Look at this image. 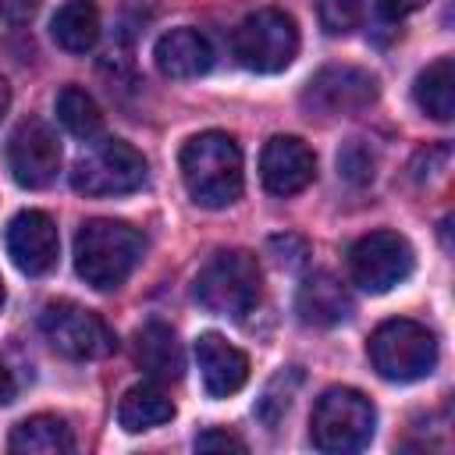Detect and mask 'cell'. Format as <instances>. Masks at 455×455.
Listing matches in <instances>:
<instances>
[{"label":"cell","instance_id":"1","mask_svg":"<svg viewBox=\"0 0 455 455\" xmlns=\"http://www.w3.org/2000/svg\"><path fill=\"white\" fill-rule=\"evenodd\" d=\"M181 181L192 203L224 210L242 196V149L228 132H199L181 146Z\"/></svg>","mask_w":455,"mask_h":455},{"label":"cell","instance_id":"2","mask_svg":"<svg viewBox=\"0 0 455 455\" xmlns=\"http://www.w3.org/2000/svg\"><path fill=\"white\" fill-rule=\"evenodd\" d=\"M142 259V235L124 220H85L75 235V270L96 291L121 288Z\"/></svg>","mask_w":455,"mask_h":455},{"label":"cell","instance_id":"3","mask_svg":"<svg viewBox=\"0 0 455 455\" xmlns=\"http://www.w3.org/2000/svg\"><path fill=\"white\" fill-rule=\"evenodd\" d=\"M377 412L373 402L355 387H327L309 416V441L327 455L363 451L373 441Z\"/></svg>","mask_w":455,"mask_h":455},{"label":"cell","instance_id":"4","mask_svg":"<svg viewBox=\"0 0 455 455\" xmlns=\"http://www.w3.org/2000/svg\"><path fill=\"white\" fill-rule=\"evenodd\" d=\"M259 284H263V274L256 256L242 249H224L210 256V263L196 274V299L206 313L242 320L259 302Z\"/></svg>","mask_w":455,"mask_h":455},{"label":"cell","instance_id":"5","mask_svg":"<svg viewBox=\"0 0 455 455\" xmlns=\"http://www.w3.org/2000/svg\"><path fill=\"white\" fill-rule=\"evenodd\" d=\"M370 363L384 380H423L437 366V338L419 320H384L370 334Z\"/></svg>","mask_w":455,"mask_h":455},{"label":"cell","instance_id":"6","mask_svg":"<svg viewBox=\"0 0 455 455\" xmlns=\"http://www.w3.org/2000/svg\"><path fill=\"white\" fill-rule=\"evenodd\" d=\"M146 156L124 142V139H107L96 142L75 167H71V188L92 199L103 196H128L146 185Z\"/></svg>","mask_w":455,"mask_h":455},{"label":"cell","instance_id":"7","mask_svg":"<svg viewBox=\"0 0 455 455\" xmlns=\"http://www.w3.org/2000/svg\"><path fill=\"white\" fill-rule=\"evenodd\" d=\"M231 46H235V57L242 68H249L256 75H277L299 53V28H295L291 14H284L277 7H263L235 28Z\"/></svg>","mask_w":455,"mask_h":455},{"label":"cell","instance_id":"8","mask_svg":"<svg viewBox=\"0 0 455 455\" xmlns=\"http://www.w3.org/2000/svg\"><path fill=\"white\" fill-rule=\"evenodd\" d=\"M39 331L50 341V348L60 352L64 359H103L117 348V338L103 323V316L68 299H57L43 309Z\"/></svg>","mask_w":455,"mask_h":455},{"label":"cell","instance_id":"9","mask_svg":"<svg viewBox=\"0 0 455 455\" xmlns=\"http://www.w3.org/2000/svg\"><path fill=\"white\" fill-rule=\"evenodd\" d=\"M412 267H416L412 245L398 231H370L348 252L352 281L370 295H384L398 288L402 281H409Z\"/></svg>","mask_w":455,"mask_h":455},{"label":"cell","instance_id":"10","mask_svg":"<svg viewBox=\"0 0 455 455\" xmlns=\"http://www.w3.org/2000/svg\"><path fill=\"white\" fill-rule=\"evenodd\" d=\"M7 167L21 188H46L60 171V142L39 117L21 121L7 139Z\"/></svg>","mask_w":455,"mask_h":455},{"label":"cell","instance_id":"11","mask_svg":"<svg viewBox=\"0 0 455 455\" xmlns=\"http://www.w3.org/2000/svg\"><path fill=\"white\" fill-rule=\"evenodd\" d=\"M377 78L352 64H334L313 75L302 103L316 114H359L377 100Z\"/></svg>","mask_w":455,"mask_h":455},{"label":"cell","instance_id":"12","mask_svg":"<svg viewBox=\"0 0 455 455\" xmlns=\"http://www.w3.org/2000/svg\"><path fill=\"white\" fill-rule=\"evenodd\" d=\"M60 252V238H57V224L50 213L43 210H21L14 213V220L7 224V256L14 259V267L28 277H39L46 270H53Z\"/></svg>","mask_w":455,"mask_h":455},{"label":"cell","instance_id":"13","mask_svg":"<svg viewBox=\"0 0 455 455\" xmlns=\"http://www.w3.org/2000/svg\"><path fill=\"white\" fill-rule=\"evenodd\" d=\"M259 178L270 196H299L316 178V156L313 149L295 135H274L259 153Z\"/></svg>","mask_w":455,"mask_h":455},{"label":"cell","instance_id":"14","mask_svg":"<svg viewBox=\"0 0 455 455\" xmlns=\"http://www.w3.org/2000/svg\"><path fill=\"white\" fill-rule=\"evenodd\" d=\"M196 363H199L203 387L213 398H228V395L242 391L245 380H249V359H245V352L235 348L220 334H203L196 341Z\"/></svg>","mask_w":455,"mask_h":455},{"label":"cell","instance_id":"15","mask_svg":"<svg viewBox=\"0 0 455 455\" xmlns=\"http://www.w3.org/2000/svg\"><path fill=\"white\" fill-rule=\"evenodd\" d=\"M153 60H156V71L164 78H199L210 71L213 64V50H210V39L196 28H171L156 39L153 46Z\"/></svg>","mask_w":455,"mask_h":455},{"label":"cell","instance_id":"16","mask_svg":"<svg viewBox=\"0 0 455 455\" xmlns=\"http://www.w3.org/2000/svg\"><path fill=\"white\" fill-rule=\"evenodd\" d=\"M295 309H299L302 323L338 327V323H345L352 316V295H348V288L334 274H309L299 284Z\"/></svg>","mask_w":455,"mask_h":455},{"label":"cell","instance_id":"17","mask_svg":"<svg viewBox=\"0 0 455 455\" xmlns=\"http://www.w3.org/2000/svg\"><path fill=\"white\" fill-rule=\"evenodd\" d=\"M135 363L142 366V373H149L160 384L181 380V373H185V352H181L178 334L167 323L149 320L135 334Z\"/></svg>","mask_w":455,"mask_h":455},{"label":"cell","instance_id":"18","mask_svg":"<svg viewBox=\"0 0 455 455\" xmlns=\"http://www.w3.org/2000/svg\"><path fill=\"white\" fill-rule=\"evenodd\" d=\"M7 448L14 455H68L75 448V437H71V427L60 416L39 412V416L21 419L11 430Z\"/></svg>","mask_w":455,"mask_h":455},{"label":"cell","instance_id":"19","mask_svg":"<svg viewBox=\"0 0 455 455\" xmlns=\"http://www.w3.org/2000/svg\"><path fill=\"white\" fill-rule=\"evenodd\" d=\"M50 36L68 53H89L100 39V11L92 0H68L50 21Z\"/></svg>","mask_w":455,"mask_h":455},{"label":"cell","instance_id":"20","mask_svg":"<svg viewBox=\"0 0 455 455\" xmlns=\"http://www.w3.org/2000/svg\"><path fill=\"white\" fill-rule=\"evenodd\" d=\"M174 419V402L164 395V387L156 384H135L124 391V398L117 402V423L128 434H142L153 427H164Z\"/></svg>","mask_w":455,"mask_h":455},{"label":"cell","instance_id":"21","mask_svg":"<svg viewBox=\"0 0 455 455\" xmlns=\"http://www.w3.org/2000/svg\"><path fill=\"white\" fill-rule=\"evenodd\" d=\"M412 96H416V107L423 114H430L434 121H451V114H455V60L437 57L434 64H427L416 75Z\"/></svg>","mask_w":455,"mask_h":455},{"label":"cell","instance_id":"22","mask_svg":"<svg viewBox=\"0 0 455 455\" xmlns=\"http://www.w3.org/2000/svg\"><path fill=\"white\" fill-rule=\"evenodd\" d=\"M57 121L75 135V139H96L100 128H103V114L96 107V100L78 89V85H64L57 92Z\"/></svg>","mask_w":455,"mask_h":455},{"label":"cell","instance_id":"23","mask_svg":"<svg viewBox=\"0 0 455 455\" xmlns=\"http://www.w3.org/2000/svg\"><path fill=\"white\" fill-rule=\"evenodd\" d=\"M316 14L327 36H348L363 21V0H316Z\"/></svg>","mask_w":455,"mask_h":455},{"label":"cell","instance_id":"24","mask_svg":"<svg viewBox=\"0 0 455 455\" xmlns=\"http://www.w3.org/2000/svg\"><path fill=\"white\" fill-rule=\"evenodd\" d=\"M373 167H377L373 149H370L363 139H348V142L341 146V153H338V174H341L345 181L366 185V181L373 178Z\"/></svg>","mask_w":455,"mask_h":455},{"label":"cell","instance_id":"25","mask_svg":"<svg viewBox=\"0 0 455 455\" xmlns=\"http://www.w3.org/2000/svg\"><path fill=\"white\" fill-rule=\"evenodd\" d=\"M299 370H291L288 373V380H284V391H277V377L267 384V391H263V398H259V405H256V416L274 430L277 423H281V416L291 409V395H295V387H299Z\"/></svg>","mask_w":455,"mask_h":455},{"label":"cell","instance_id":"26","mask_svg":"<svg viewBox=\"0 0 455 455\" xmlns=\"http://www.w3.org/2000/svg\"><path fill=\"white\" fill-rule=\"evenodd\" d=\"M196 448L199 451H245V441L228 430H203L196 437Z\"/></svg>","mask_w":455,"mask_h":455},{"label":"cell","instance_id":"27","mask_svg":"<svg viewBox=\"0 0 455 455\" xmlns=\"http://www.w3.org/2000/svg\"><path fill=\"white\" fill-rule=\"evenodd\" d=\"M39 4H43V0H0V18L21 25V21H28V18L39 11Z\"/></svg>","mask_w":455,"mask_h":455},{"label":"cell","instance_id":"28","mask_svg":"<svg viewBox=\"0 0 455 455\" xmlns=\"http://www.w3.org/2000/svg\"><path fill=\"white\" fill-rule=\"evenodd\" d=\"M377 7L387 21H402V18L416 14L419 7H427V0H377Z\"/></svg>","mask_w":455,"mask_h":455},{"label":"cell","instance_id":"29","mask_svg":"<svg viewBox=\"0 0 455 455\" xmlns=\"http://www.w3.org/2000/svg\"><path fill=\"white\" fill-rule=\"evenodd\" d=\"M14 377H11V370L7 366H0V405H7L11 398H14Z\"/></svg>","mask_w":455,"mask_h":455},{"label":"cell","instance_id":"30","mask_svg":"<svg viewBox=\"0 0 455 455\" xmlns=\"http://www.w3.org/2000/svg\"><path fill=\"white\" fill-rule=\"evenodd\" d=\"M7 107H11V85L0 78V117L7 114Z\"/></svg>","mask_w":455,"mask_h":455},{"label":"cell","instance_id":"31","mask_svg":"<svg viewBox=\"0 0 455 455\" xmlns=\"http://www.w3.org/2000/svg\"><path fill=\"white\" fill-rule=\"evenodd\" d=\"M0 306H4V281H0Z\"/></svg>","mask_w":455,"mask_h":455}]
</instances>
